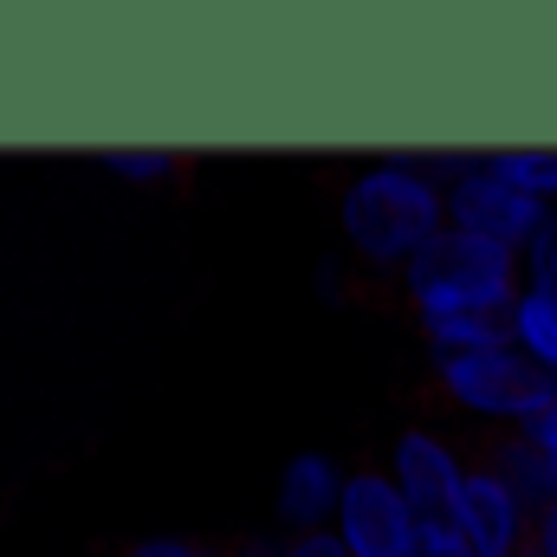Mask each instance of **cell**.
Returning <instances> with one entry per match:
<instances>
[{
	"instance_id": "5",
	"label": "cell",
	"mask_w": 557,
	"mask_h": 557,
	"mask_svg": "<svg viewBox=\"0 0 557 557\" xmlns=\"http://www.w3.org/2000/svg\"><path fill=\"white\" fill-rule=\"evenodd\" d=\"M552 221H557V208H545V201L525 195V188H512V182L493 169V149H486V162H480L460 188H447V227H454V234H473V240H493V247H512L519 260H525V247H532Z\"/></svg>"
},
{
	"instance_id": "16",
	"label": "cell",
	"mask_w": 557,
	"mask_h": 557,
	"mask_svg": "<svg viewBox=\"0 0 557 557\" xmlns=\"http://www.w3.org/2000/svg\"><path fill=\"white\" fill-rule=\"evenodd\" d=\"M409 557H473V545L460 539V525H454V519H421L416 552H409Z\"/></svg>"
},
{
	"instance_id": "10",
	"label": "cell",
	"mask_w": 557,
	"mask_h": 557,
	"mask_svg": "<svg viewBox=\"0 0 557 557\" xmlns=\"http://www.w3.org/2000/svg\"><path fill=\"white\" fill-rule=\"evenodd\" d=\"M506 344L557 383V285L525 278V292H519L512 311H506Z\"/></svg>"
},
{
	"instance_id": "1",
	"label": "cell",
	"mask_w": 557,
	"mask_h": 557,
	"mask_svg": "<svg viewBox=\"0 0 557 557\" xmlns=\"http://www.w3.org/2000/svg\"><path fill=\"white\" fill-rule=\"evenodd\" d=\"M447 234V188L416 162V149H383L357 162L337 188V240L363 278H396Z\"/></svg>"
},
{
	"instance_id": "7",
	"label": "cell",
	"mask_w": 557,
	"mask_h": 557,
	"mask_svg": "<svg viewBox=\"0 0 557 557\" xmlns=\"http://www.w3.org/2000/svg\"><path fill=\"white\" fill-rule=\"evenodd\" d=\"M344 486H350V467H344L331 447H298V454L278 467V486H273L278 539L331 532V525H337V506H344Z\"/></svg>"
},
{
	"instance_id": "6",
	"label": "cell",
	"mask_w": 557,
	"mask_h": 557,
	"mask_svg": "<svg viewBox=\"0 0 557 557\" xmlns=\"http://www.w3.org/2000/svg\"><path fill=\"white\" fill-rule=\"evenodd\" d=\"M350 557H409L421 532V512L403 499V486L376 467H350V486H344V506H337V525Z\"/></svg>"
},
{
	"instance_id": "12",
	"label": "cell",
	"mask_w": 557,
	"mask_h": 557,
	"mask_svg": "<svg viewBox=\"0 0 557 557\" xmlns=\"http://www.w3.org/2000/svg\"><path fill=\"white\" fill-rule=\"evenodd\" d=\"M493 169H499L512 188H525V195H539L545 208H557V143H532V149H493Z\"/></svg>"
},
{
	"instance_id": "11",
	"label": "cell",
	"mask_w": 557,
	"mask_h": 557,
	"mask_svg": "<svg viewBox=\"0 0 557 557\" xmlns=\"http://www.w3.org/2000/svg\"><path fill=\"white\" fill-rule=\"evenodd\" d=\"M416 337H421V350H428V363L480 357V350H499V344H506V318H473V311H454V318H416Z\"/></svg>"
},
{
	"instance_id": "20",
	"label": "cell",
	"mask_w": 557,
	"mask_h": 557,
	"mask_svg": "<svg viewBox=\"0 0 557 557\" xmlns=\"http://www.w3.org/2000/svg\"><path fill=\"white\" fill-rule=\"evenodd\" d=\"M525 434H532V447H539L545 460H557V403L545 409V416H532V421H525Z\"/></svg>"
},
{
	"instance_id": "18",
	"label": "cell",
	"mask_w": 557,
	"mask_h": 557,
	"mask_svg": "<svg viewBox=\"0 0 557 557\" xmlns=\"http://www.w3.org/2000/svg\"><path fill=\"white\" fill-rule=\"evenodd\" d=\"M525 278H545V285H557V221L525 247Z\"/></svg>"
},
{
	"instance_id": "19",
	"label": "cell",
	"mask_w": 557,
	"mask_h": 557,
	"mask_svg": "<svg viewBox=\"0 0 557 557\" xmlns=\"http://www.w3.org/2000/svg\"><path fill=\"white\" fill-rule=\"evenodd\" d=\"M278 545H285V557H350L337 532H305V539H278Z\"/></svg>"
},
{
	"instance_id": "23",
	"label": "cell",
	"mask_w": 557,
	"mask_h": 557,
	"mask_svg": "<svg viewBox=\"0 0 557 557\" xmlns=\"http://www.w3.org/2000/svg\"><path fill=\"white\" fill-rule=\"evenodd\" d=\"M525 557H539V552H525Z\"/></svg>"
},
{
	"instance_id": "15",
	"label": "cell",
	"mask_w": 557,
	"mask_h": 557,
	"mask_svg": "<svg viewBox=\"0 0 557 557\" xmlns=\"http://www.w3.org/2000/svg\"><path fill=\"white\" fill-rule=\"evenodd\" d=\"M416 162L441 182V188H460V182L486 162V149H416Z\"/></svg>"
},
{
	"instance_id": "3",
	"label": "cell",
	"mask_w": 557,
	"mask_h": 557,
	"mask_svg": "<svg viewBox=\"0 0 557 557\" xmlns=\"http://www.w3.org/2000/svg\"><path fill=\"white\" fill-rule=\"evenodd\" d=\"M434 403L454 421L480 428V441H493V434H519L532 416H545L557 403V383L539 363H525L512 344H499L480 357L434 363Z\"/></svg>"
},
{
	"instance_id": "21",
	"label": "cell",
	"mask_w": 557,
	"mask_h": 557,
	"mask_svg": "<svg viewBox=\"0 0 557 557\" xmlns=\"http://www.w3.org/2000/svg\"><path fill=\"white\" fill-rule=\"evenodd\" d=\"M532 552H539V557H557V499L539 512V525H532Z\"/></svg>"
},
{
	"instance_id": "14",
	"label": "cell",
	"mask_w": 557,
	"mask_h": 557,
	"mask_svg": "<svg viewBox=\"0 0 557 557\" xmlns=\"http://www.w3.org/2000/svg\"><path fill=\"white\" fill-rule=\"evenodd\" d=\"M311 298H318V305H350V298H357V267H350L344 253H324V260L311 267Z\"/></svg>"
},
{
	"instance_id": "4",
	"label": "cell",
	"mask_w": 557,
	"mask_h": 557,
	"mask_svg": "<svg viewBox=\"0 0 557 557\" xmlns=\"http://www.w3.org/2000/svg\"><path fill=\"white\" fill-rule=\"evenodd\" d=\"M473 454L441 428V421H403L383 447V473L403 486V499L416 506L421 519H454L467 480H473Z\"/></svg>"
},
{
	"instance_id": "13",
	"label": "cell",
	"mask_w": 557,
	"mask_h": 557,
	"mask_svg": "<svg viewBox=\"0 0 557 557\" xmlns=\"http://www.w3.org/2000/svg\"><path fill=\"white\" fill-rule=\"evenodd\" d=\"M91 162H98L104 175L131 182V188H162V182H175V149H98Z\"/></svg>"
},
{
	"instance_id": "8",
	"label": "cell",
	"mask_w": 557,
	"mask_h": 557,
	"mask_svg": "<svg viewBox=\"0 0 557 557\" xmlns=\"http://www.w3.org/2000/svg\"><path fill=\"white\" fill-rule=\"evenodd\" d=\"M454 525H460V539L473 545V557H525L532 552L539 512H532L512 486H499L486 467H473V480H467V493H460V506H454Z\"/></svg>"
},
{
	"instance_id": "2",
	"label": "cell",
	"mask_w": 557,
	"mask_h": 557,
	"mask_svg": "<svg viewBox=\"0 0 557 557\" xmlns=\"http://www.w3.org/2000/svg\"><path fill=\"white\" fill-rule=\"evenodd\" d=\"M519 292H525V260L512 247H493V240H473L454 227L396 278V298L409 318H454V311L506 318Z\"/></svg>"
},
{
	"instance_id": "9",
	"label": "cell",
	"mask_w": 557,
	"mask_h": 557,
	"mask_svg": "<svg viewBox=\"0 0 557 557\" xmlns=\"http://www.w3.org/2000/svg\"><path fill=\"white\" fill-rule=\"evenodd\" d=\"M499 486H512L532 512H545L552 506V460L532 447V434L519 428V434H493V441H480V454H473Z\"/></svg>"
},
{
	"instance_id": "17",
	"label": "cell",
	"mask_w": 557,
	"mask_h": 557,
	"mask_svg": "<svg viewBox=\"0 0 557 557\" xmlns=\"http://www.w3.org/2000/svg\"><path fill=\"white\" fill-rule=\"evenodd\" d=\"M124 557H227V552H214V545H201V539H175V532H156V539H137V545H124Z\"/></svg>"
},
{
	"instance_id": "22",
	"label": "cell",
	"mask_w": 557,
	"mask_h": 557,
	"mask_svg": "<svg viewBox=\"0 0 557 557\" xmlns=\"http://www.w3.org/2000/svg\"><path fill=\"white\" fill-rule=\"evenodd\" d=\"M227 557H285V545H278V539H240Z\"/></svg>"
}]
</instances>
